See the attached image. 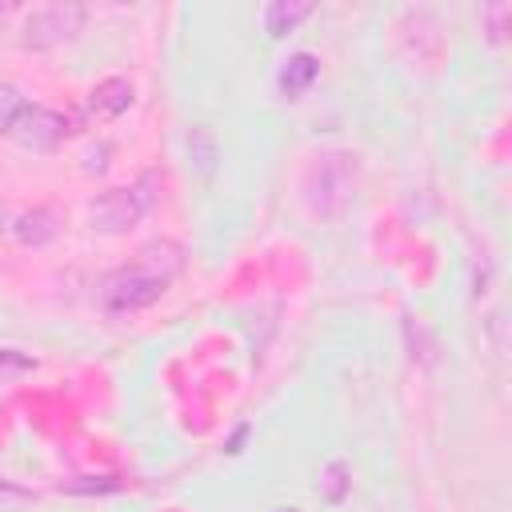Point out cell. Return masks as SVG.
<instances>
[{
    "label": "cell",
    "mask_w": 512,
    "mask_h": 512,
    "mask_svg": "<svg viewBox=\"0 0 512 512\" xmlns=\"http://www.w3.org/2000/svg\"><path fill=\"white\" fill-rule=\"evenodd\" d=\"M484 16L492 20V40H500V36H504V16H508V4H492Z\"/></svg>",
    "instance_id": "cell-13"
},
{
    "label": "cell",
    "mask_w": 512,
    "mask_h": 512,
    "mask_svg": "<svg viewBox=\"0 0 512 512\" xmlns=\"http://www.w3.org/2000/svg\"><path fill=\"white\" fill-rule=\"evenodd\" d=\"M344 476H348V468H344L340 460H332V464L324 468V480H328V500H340V496H344Z\"/></svg>",
    "instance_id": "cell-12"
},
{
    "label": "cell",
    "mask_w": 512,
    "mask_h": 512,
    "mask_svg": "<svg viewBox=\"0 0 512 512\" xmlns=\"http://www.w3.org/2000/svg\"><path fill=\"white\" fill-rule=\"evenodd\" d=\"M132 100H136V84L124 80V76H108V80H100V84L88 92V112H92L96 120H116L120 112L132 108Z\"/></svg>",
    "instance_id": "cell-6"
},
{
    "label": "cell",
    "mask_w": 512,
    "mask_h": 512,
    "mask_svg": "<svg viewBox=\"0 0 512 512\" xmlns=\"http://www.w3.org/2000/svg\"><path fill=\"white\" fill-rule=\"evenodd\" d=\"M188 152H192V160L204 168V172H212V164H216V136H212V128H192V136H188Z\"/></svg>",
    "instance_id": "cell-10"
},
{
    "label": "cell",
    "mask_w": 512,
    "mask_h": 512,
    "mask_svg": "<svg viewBox=\"0 0 512 512\" xmlns=\"http://www.w3.org/2000/svg\"><path fill=\"white\" fill-rule=\"evenodd\" d=\"M4 12H8V4H0V16H4Z\"/></svg>",
    "instance_id": "cell-15"
},
{
    "label": "cell",
    "mask_w": 512,
    "mask_h": 512,
    "mask_svg": "<svg viewBox=\"0 0 512 512\" xmlns=\"http://www.w3.org/2000/svg\"><path fill=\"white\" fill-rule=\"evenodd\" d=\"M12 232H16V240H20L24 248H40V244H48V240L60 232V216L40 204V208H28V212L12 224Z\"/></svg>",
    "instance_id": "cell-8"
},
{
    "label": "cell",
    "mask_w": 512,
    "mask_h": 512,
    "mask_svg": "<svg viewBox=\"0 0 512 512\" xmlns=\"http://www.w3.org/2000/svg\"><path fill=\"white\" fill-rule=\"evenodd\" d=\"M316 76H320V60H316L312 52H292V56L284 60L276 84H280V92H284L288 100H300V96L312 88Z\"/></svg>",
    "instance_id": "cell-7"
},
{
    "label": "cell",
    "mask_w": 512,
    "mask_h": 512,
    "mask_svg": "<svg viewBox=\"0 0 512 512\" xmlns=\"http://www.w3.org/2000/svg\"><path fill=\"white\" fill-rule=\"evenodd\" d=\"M348 160H352V156H324L320 164H312L308 184H304L312 212L336 216V212H340V208L352 200V184H356V180H352Z\"/></svg>",
    "instance_id": "cell-4"
},
{
    "label": "cell",
    "mask_w": 512,
    "mask_h": 512,
    "mask_svg": "<svg viewBox=\"0 0 512 512\" xmlns=\"http://www.w3.org/2000/svg\"><path fill=\"white\" fill-rule=\"evenodd\" d=\"M156 184V176H144L132 188H108L88 204V224L104 236H120L128 228H136V220L156 204V192H148Z\"/></svg>",
    "instance_id": "cell-1"
},
{
    "label": "cell",
    "mask_w": 512,
    "mask_h": 512,
    "mask_svg": "<svg viewBox=\"0 0 512 512\" xmlns=\"http://www.w3.org/2000/svg\"><path fill=\"white\" fill-rule=\"evenodd\" d=\"M84 28V8L80 4H44L32 8L20 24V40L24 48H56L64 40H72Z\"/></svg>",
    "instance_id": "cell-3"
},
{
    "label": "cell",
    "mask_w": 512,
    "mask_h": 512,
    "mask_svg": "<svg viewBox=\"0 0 512 512\" xmlns=\"http://www.w3.org/2000/svg\"><path fill=\"white\" fill-rule=\"evenodd\" d=\"M28 104H24V96L12 88V84H0V132H8L12 136V128H16V120H20V112H24Z\"/></svg>",
    "instance_id": "cell-11"
},
{
    "label": "cell",
    "mask_w": 512,
    "mask_h": 512,
    "mask_svg": "<svg viewBox=\"0 0 512 512\" xmlns=\"http://www.w3.org/2000/svg\"><path fill=\"white\" fill-rule=\"evenodd\" d=\"M4 228H8V204L0 200V232H4Z\"/></svg>",
    "instance_id": "cell-14"
},
{
    "label": "cell",
    "mask_w": 512,
    "mask_h": 512,
    "mask_svg": "<svg viewBox=\"0 0 512 512\" xmlns=\"http://www.w3.org/2000/svg\"><path fill=\"white\" fill-rule=\"evenodd\" d=\"M312 12V4L308 0H272L268 8H264V28H268V36H284V32H292L304 16Z\"/></svg>",
    "instance_id": "cell-9"
},
{
    "label": "cell",
    "mask_w": 512,
    "mask_h": 512,
    "mask_svg": "<svg viewBox=\"0 0 512 512\" xmlns=\"http://www.w3.org/2000/svg\"><path fill=\"white\" fill-rule=\"evenodd\" d=\"M68 132H72V120L64 112L44 108V104H32V108L20 112V120L12 128V140L20 148H28V152H52Z\"/></svg>",
    "instance_id": "cell-5"
},
{
    "label": "cell",
    "mask_w": 512,
    "mask_h": 512,
    "mask_svg": "<svg viewBox=\"0 0 512 512\" xmlns=\"http://www.w3.org/2000/svg\"><path fill=\"white\" fill-rule=\"evenodd\" d=\"M164 288H168L164 276H156L152 268H144L140 260H132V264L116 268V272L100 284V304H104L108 312H116V316L140 312V308L156 304V300L164 296Z\"/></svg>",
    "instance_id": "cell-2"
}]
</instances>
